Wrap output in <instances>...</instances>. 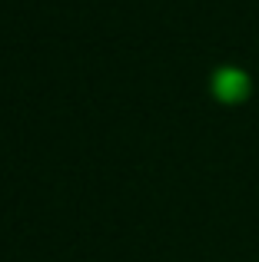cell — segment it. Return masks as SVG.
Segmentation results:
<instances>
[{"label":"cell","mask_w":259,"mask_h":262,"mask_svg":"<svg viewBox=\"0 0 259 262\" xmlns=\"http://www.w3.org/2000/svg\"><path fill=\"white\" fill-rule=\"evenodd\" d=\"M216 90H220L223 96H229V100H236V96L246 90V80H243V73H236V70H226L220 80H216Z\"/></svg>","instance_id":"obj_1"}]
</instances>
